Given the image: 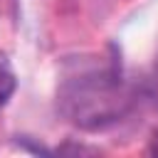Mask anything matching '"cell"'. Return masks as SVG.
<instances>
[{
    "label": "cell",
    "instance_id": "1",
    "mask_svg": "<svg viewBox=\"0 0 158 158\" xmlns=\"http://www.w3.org/2000/svg\"><path fill=\"white\" fill-rule=\"evenodd\" d=\"M12 91H15V72L7 62V57L0 52V109L7 104Z\"/></svg>",
    "mask_w": 158,
    "mask_h": 158
},
{
    "label": "cell",
    "instance_id": "2",
    "mask_svg": "<svg viewBox=\"0 0 158 158\" xmlns=\"http://www.w3.org/2000/svg\"><path fill=\"white\" fill-rule=\"evenodd\" d=\"M153 156H158V131L153 133V138H151V148H148Z\"/></svg>",
    "mask_w": 158,
    "mask_h": 158
}]
</instances>
